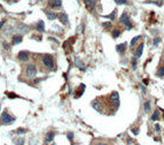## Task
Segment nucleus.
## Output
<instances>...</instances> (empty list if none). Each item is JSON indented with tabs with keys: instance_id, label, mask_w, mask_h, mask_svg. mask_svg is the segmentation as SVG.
Listing matches in <instances>:
<instances>
[{
	"instance_id": "nucleus-13",
	"label": "nucleus",
	"mask_w": 164,
	"mask_h": 145,
	"mask_svg": "<svg viewBox=\"0 0 164 145\" xmlns=\"http://www.w3.org/2000/svg\"><path fill=\"white\" fill-rule=\"evenodd\" d=\"M54 137H55V132H54V131H48L47 134L45 135V140H46V143L52 142V140L54 139Z\"/></svg>"
},
{
	"instance_id": "nucleus-2",
	"label": "nucleus",
	"mask_w": 164,
	"mask_h": 145,
	"mask_svg": "<svg viewBox=\"0 0 164 145\" xmlns=\"http://www.w3.org/2000/svg\"><path fill=\"white\" fill-rule=\"evenodd\" d=\"M37 72H38V69L35 63H29L25 67V76L28 78H32L35 76H37Z\"/></svg>"
},
{
	"instance_id": "nucleus-9",
	"label": "nucleus",
	"mask_w": 164,
	"mask_h": 145,
	"mask_svg": "<svg viewBox=\"0 0 164 145\" xmlns=\"http://www.w3.org/2000/svg\"><path fill=\"white\" fill-rule=\"evenodd\" d=\"M48 6L52 8H58L62 6V0H49L48 1Z\"/></svg>"
},
{
	"instance_id": "nucleus-44",
	"label": "nucleus",
	"mask_w": 164,
	"mask_h": 145,
	"mask_svg": "<svg viewBox=\"0 0 164 145\" xmlns=\"http://www.w3.org/2000/svg\"><path fill=\"white\" fill-rule=\"evenodd\" d=\"M0 111H1V105H0Z\"/></svg>"
},
{
	"instance_id": "nucleus-21",
	"label": "nucleus",
	"mask_w": 164,
	"mask_h": 145,
	"mask_svg": "<svg viewBox=\"0 0 164 145\" xmlns=\"http://www.w3.org/2000/svg\"><path fill=\"white\" fill-rule=\"evenodd\" d=\"M75 65H76V67H78L79 69H84V65H83V62L80 61L78 58L75 59Z\"/></svg>"
},
{
	"instance_id": "nucleus-30",
	"label": "nucleus",
	"mask_w": 164,
	"mask_h": 145,
	"mask_svg": "<svg viewBox=\"0 0 164 145\" xmlns=\"http://www.w3.org/2000/svg\"><path fill=\"white\" fill-rule=\"evenodd\" d=\"M127 1L129 0H115V2H116L117 5H126Z\"/></svg>"
},
{
	"instance_id": "nucleus-8",
	"label": "nucleus",
	"mask_w": 164,
	"mask_h": 145,
	"mask_svg": "<svg viewBox=\"0 0 164 145\" xmlns=\"http://www.w3.org/2000/svg\"><path fill=\"white\" fill-rule=\"evenodd\" d=\"M84 90H85V84H80L79 86H78V89L76 90L77 93H75V98L76 99L80 98V97L83 96V93H84Z\"/></svg>"
},
{
	"instance_id": "nucleus-18",
	"label": "nucleus",
	"mask_w": 164,
	"mask_h": 145,
	"mask_svg": "<svg viewBox=\"0 0 164 145\" xmlns=\"http://www.w3.org/2000/svg\"><path fill=\"white\" fill-rule=\"evenodd\" d=\"M121 33H122V32H121V30H119V29H114V30L111 31V36H112V38H114V39L118 38V37L121 36Z\"/></svg>"
},
{
	"instance_id": "nucleus-35",
	"label": "nucleus",
	"mask_w": 164,
	"mask_h": 145,
	"mask_svg": "<svg viewBox=\"0 0 164 145\" xmlns=\"http://www.w3.org/2000/svg\"><path fill=\"white\" fill-rule=\"evenodd\" d=\"M132 132H133V135H135V136H137L138 134H139V128H137V127H135V128H132Z\"/></svg>"
},
{
	"instance_id": "nucleus-41",
	"label": "nucleus",
	"mask_w": 164,
	"mask_h": 145,
	"mask_svg": "<svg viewBox=\"0 0 164 145\" xmlns=\"http://www.w3.org/2000/svg\"><path fill=\"white\" fill-rule=\"evenodd\" d=\"M12 31H13V28H12V26H11V29H7V30L5 31V33H6V35H7V33H9V32H12Z\"/></svg>"
},
{
	"instance_id": "nucleus-25",
	"label": "nucleus",
	"mask_w": 164,
	"mask_h": 145,
	"mask_svg": "<svg viewBox=\"0 0 164 145\" xmlns=\"http://www.w3.org/2000/svg\"><path fill=\"white\" fill-rule=\"evenodd\" d=\"M140 38H141V36H137V37H134V38H133L132 40H131V43H130V47H131V48H133V46H134V45L137 44L138 40H139Z\"/></svg>"
},
{
	"instance_id": "nucleus-4",
	"label": "nucleus",
	"mask_w": 164,
	"mask_h": 145,
	"mask_svg": "<svg viewBox=\"0 0 164 145\" xmlns=\"http://www.w3.org/2000/svg\"><path fill=\"white\" fill-rule=\"evenodd\" d=\"M29 58H30V53L28 51H20L17 53V59L22 62H25L29 60Z\"/></svg>"
},
{
	"instance_id": "nucleus-39",
	"label": "nucleus",
	"mask_w": 164,
	"mask_h": 145,
	"mask_svg": "<svg viewBox=\"0 0 164 145\" xmlns=\"http://www.w3.org/2000/svg\"><path fill=\"white\" fill-rule=\"evenodd\" d=\"M5 23H6V20H2L1 22H0V30L2 29V26H4V24H5Z\"/></svg>"
},
{
	"instance_id": "nucleus-42",
	"label": "nucleus",
	"mask_w": 164,
	"mask_h": 145,
	"mask_svg": "<svg viewBox=\"0 0 164 145\" xmlns=\"http://www.w3.org/2000/svg\"><path fill=\"white\" fill-rule=\"evenodd\" d=\"M95 145H108L107 143H102V142H100V143H96Z\"/></svg>"
},
{
	"instance_id": "nucleus-3",
	"label": "nucleus",
	"mask_w": 164,
	"mask_h": 145,
	"mask_svg": "<svg viewBox=\"0 0 164 145\" xmlns=\"http://www.w3.org/2000/svg\"><path fill=\"white\" fill-rule=\"evenodd\" d=\"M0 121H1L4 124H11L15 121V118L12 116V115H9V113L5 111V112H2L1 115H0Z\"/></svg>"
},
{
	"instance_id": "nucleus-22",
	"label": "nucleus",
	"mask_w": 164,
	"mask_h": 145,
	"mask_svg": "<svg viewBox=\"0 0 164 145\" xmlns=\"http://www.w3.org/2000/svg\"><path fill=\"white\" fill-rule=\"evenodd\" d=\"M103 17H105V19H109V20H115V19H116V9L112 10L111 14H109V15H105Z\"/></svg>"
},
{
	"instance_id": "nucleus-34",
	"label": "nucleus",
	"mask_w": 164,
	"mask_h": 145,
	"mask_svg": "<svg viewBox=\"0 0 164 145\" xmlns=\"http://www.w3.org/2000/svg\"><path fill=\"white\" fill-rule=\"evenodd\" d=\"M139 86H140V89H141V92H142L143 94H146V93H147V90H146V88L143 86L142 84H139Z\"/></svg>"
},
{
	"instance_id": "nucleus-38",
	"label": "nucleus",
	"mask_w": 164,
	"mask_h": 145,
	"mask_svg": "<svg viewBox=\"0 0 164 145\" xmlns=\"http://www.w3.org/2000/svg\"><path fill=\"white\" fill-rule=\"evenodd\" d=\"M132 65H133V69H135V68H137V58H134V59H133Z\"/></svg>"
},
{
	"instance_id": "nucleus-11",
	"label": "nucleus",
	"mask_w": 164,
	"mask_h": 145,
	"mask_svg": "<svg viewBox=\"0 0 164 145\" xmlns=\"http://www.w3.org/2000/svg\"><path fill=\"white\" fill-rule=\"evenodd\" d=\"M125 50H126V43L116 45V51L118 52L119 54H124V53H125Z\"/></svg>"
},
{
	"instance_id": "nucleus-27",
	"label": "nucleus",
	"mask_w": 164,
	"mask_h": 145,
	"mask_svg": "<svg viewBox=\"0 0 164 145\" xmlns=\"http://www.w3.org/2000/svg\"><path fill=\"white\" fill-rule=\"evenodd\" d=\"M157 76H158V77H163L164 76V65L161 68H158V70H157Z\"/></svg>"
},
{
	"instance_id": "nucleus-40",
	"label": "nucleus",
	"mask_w": 164,
	"mask_h": 145,
	"mask_svg": "<svg viewBox=\"0 0 164 145\" xmlns=\"http://www.w3.org/2000/svg\"><path fill=\"white\" fill-rule=\"evenodd\" d=\"M40 81H42V78H36V79L33 81V83H36V84H37V83H39Z\"/></svg>"
},
{
	"instance_id": "nucleus-19",
	"label": "nucleus",
	"mask_w": 164,
	"mask_h": 145,
	"mask_svg": "<svg viewBox=\"0 0 164 145\" xmlns=\"http://www.w3.org/2000/svg\"><path fill=\"white\" fill-rule=\"evenodd\" d=\"M17 29L21 31V35H22V33H25V32H28V30H29V28H28L25 24H18V28H17Z\"/></svg>"
},
{
	"instance_id": "nucleus-29",
	"label": "nucleus",
	"mask_w": 164,
	"mask_h": 145,
	"mask_svg": "<svg viewBox=\"0 0 164 145\" xmlns=\"http://www.w3.org/2000/svg\"><path fill=\"white\" fill-rule=\"evenodd\" d=\"M67 137H68V139L72 143V139H74V132H71V131L67 132Z\"/></svg>"
},
{
	"instance_id": "nucleus-24",
	"label": "nucleus",
	"mask_w": 164,
	"mask_h": 145,
	"mask_svg": "<svg viewBox=\"0 0 164 145\" xmlns=\"http://www.w3.org/2000/svg\"><path fill=\"white\" fill-rule=\"evenodd\" d=\"M158 118H159V111H155L153 113V115H152V118H150V120L152 121H156V120H158Z\"/></svg>"
},
{
	"instance_id": "nucleus-46",
	"label": "nucleus",
	"mask_w": 164,
	"mask_h": 145,
	"mask_svg": "<svg viewBox=\"0 0 164 145\" xmlns=\"http://www.w3.org/2000/svg\"><path fill=\"white\" fill-rule=\"evenodd\" d=\"M54 145H55V144H54Z\"/></svg>"
},
{
	"instance_id": "nucleus-12",
	"label": "nucleus",
	"mask_w": 164,
	"mask_h": 145,
	"mask_svg": "<svg viewBox=\"0 0 164 145\" xmlns=\"http://www.w3.org/2000/svg\"><path fill=\"white\" fill-rule=\"evenodd\" d=\"M75 40H76V37H71V38H69L68 40H65L64 41V44H63V48L64 50H67L68 47H70L72 44L75 43Z\"/></svg>"
},
{
	"instance_id": "nucleus-5",
	"label": "nucleus",
	"mask_w": 164,
	"mask_h": 145,
	"mask_svg": "<svg viewBox=\"0 0 164 145\" xmlns=\"http://www.w3.org/2000/svg\"><path fill=\"white\" fill-rule=\"evenodd\" d=\"M91 105H92V107H93V108L95 109L96 112H102V111H103V105H102V104H101V101H99V100H93V101H92V103H91Z\"/></svg>"
},
{
	"instance_id": "nucleus-33",
	"label": "nucleus",
	"mask_w": 164,
	"mask_h": 145,
	"mask_svg": "<svg viewBox=\"0 0 164 145\" xmlns=\"http://www.w3.org/2000/svg\"><path fill=\"white\" fill-rule=\"evenodd\" d=\"M159 41H161V38H159V37H156V38L154 39V46H157Z\"/></svg>"
},
{
	"instance_id": "nucleus-36",
	"label": "nucleus",
	"mask_w": 164,
	"mask_h": 145,
	"mask_svg": "<svg viewBox=\"0 0 164 145\" xmlns=\"http://www.w3.org/2000/svg\"><path fill=\"white\" fill-rule=\"evenodd\" d=\"M2 45H4V48H5L6 51H8V50L11 48V45H9V44H7V43H4Z\"/></svg>"
},
{
	"instance_id": "nucleus-45",
	"label": "nucleus",
	"mask_w": 164,
	"mask_h": 145,
	"mask_svg": "<svg viewBox=\"0 0 164 145\" xmlns=\"http://www.w3.org/2000/svg\"><path fill=\"white\" fill-rule=\"evenodd\" d=\"M44 145H47V144H44Z\"/></svg>"
},
{
	"instance_id": "nucleus-37",
	"label": "nucleus",
	"mask_w": 164,
	"mask_h": 145,
	"mask_svg": "<svg viewBox=\"0 0 164 145\" xmlns=\"http://www.w3.org/2000/svg\"><path fill=\"white\" fill-rule=\"evenodd\" d=\"M154 129H155V131H161V127H159V124H155V127H154Z\"/></svg>"
},
{
	"instance_id": "nucleus-28",
	"label": "nucleus",
	"mask_w": 164,
	"mask_h": 145,
	"mask_svg": "<svg viewBox=\"0 0 164 145\" xmlns=\"http://www.w3.org/2000/svg\"><path fill=\"white\" fill-rule=\"evenodd\" d=\"M24 143H25V139L24 138H22V137H20V138H17L15 142V145H24Z\"/></svg>"
},
{
	"instance_id": "nucleus-23",
	"label": "nucleus",
	"mask_w": 164,
	"mask_h": 145,
	"mask_svg": "<svg viewBox=\"0 0 164 145\" xmlns=\"http://www.w3.org/2000/svg\"><path fill=\"white\" fill-rule=\"evenodd\" d=\"M143 109H145V112H150V101L149 100H146L145 104H143Z\"/></svg>"
},
{
	"instance_id": "nucleus-43",
	"label": "nucleus",
	"mask_w": 164,
	"mask_h": 145,
	"mask_svg": "<svg viewBox=\"0 0 164 145\" xmlns=\"http://www.w3.org/2000/svg\"><path fill=\"white\" fill-rule=\"evenodd\" d=\"M148 79H143V84H146V85H148Z\"/></svg>"
},
{
	"instance_id": "nucleus-6",
	"label": "nucleus",
	"mask_w": 164,
	"mask_h": 145,
	"mask_svg": "<svg viewBox=\"0 0 164 145\" xmlns=\"http://www.w3.org/2000/svg\"><path fill=\"white\" fill-rule=\"evenodd\" d=\"M84 4L88 10H93L94 8H95L96 0H84Z\"/></svg>"
},
{
	"instance_id": "nucleus-31",
	"label": "nucleus",
	"mask_w": 164,
	"mask_h": 145,
	"mask_svg": "<svg viewBox=\"0 0 164 145\" xmlns=\"http://www.w3.org/2000/svg\"><path fill=\"white\" fill-rule=\"evenodd\" d=\"M28 130L24 129V128H18V129L16 130V134H25Z\"/></svg>"
},
{
	"instance_id": "nucleus-10",
	"label": "nucleus",
	"mask_w": 164,
	"mask_h": 145,
	"mask_svg": "<svg viewBox=\"0 0 164 145\" xmlns=\"http://www.w3.org/2000/svg\"><path fill=\"white\" fill-rule=\"evenodd\" d=\"M143 46H145V44L143 43H141V44H139V46H138L137 51H135V53H134V58H140L141 55H142V52H143Z\"/></svg>"
},
{
	"instance_id": "nucleus-1",
	"label": "nucleus",
	"mask_w": 164,
	"mask_h": 145,
	"mask_svg": "<svg viewBox=\"0 0 164 145\" xmlns=\"http://www.w3.org/2000/svg\"><path fill=\"white\" fill-rule=\"evenodd\" d=\"M41 62L47 69H53L54 68V58L51 54H44L41 58Z\"/></svg>"
},
{
	"instance_id": "nucleus-16",
	"label": "nucleus",
	"mask_w": 164,
	"mask_h": 145,
	"mask_svg": "<svg viewBox=\"0 0 164 145\" xmlns=\"http://www.w3.org/2000/svg\"><path fill=\"white\" fill-rule=\"evenodd\" d=\"M37 30H39L40 32H44L45 31V23H44V21H38L37 22Z\"/></svg>"
},
{
	"instance_id": "nucleus-17",
	"label": "nucleus",
	"mask_w": 164,
	"mask_h": 145,
	"mask_svg": "<svg viewBox=\"0 0 164 145\" xmlns=\"http://www.w3.org/2000/svg\"><path fill=\"white\" fill-rule=\"evenodd\" d=\"M129 20H130V17H129V14H127L126 12H124L122 15H121V17H119V21L122 22L123 24H124V23H125L126 21H129Z\"/></svg>"
},
{
	"instance_id": "nucleus-26",
	"label": "nucleus",
	"mask_w": 164,
	"mask_h": 145,
	"mask_svg": "<svg viewBox=\"0 0 164 145\" xmlns=\"http://www.w3.org/2000/svg\"><path fill=\"white\" fill-rule=\"evenodd\" d=\"M6 96L8 97V98H11V99H15V98H18V96L16 94V93L14 92H6Z\"/></svg>"
},
{
	"instance_id": "nucleus-15",
	"label": "nucleus",
	"mask_w": 164,
	"mask_h": 145,
	"mask_svg": "<svg viewBox=\"0 0 164 145\" xmlns=\"http://www.w3.org/2000/svg\"><path fill=\"white\" fill-rule=\"evenodd\" d=\"M45 13H46V16L48 17V20L53 21V20H56V19H58V14H56V13H52V12H46V10H45Z\"/></svg>"
},
{
	"instance_id": "nucleus-20",
	"label": "nucleus",
	"mask_w": 164,
	"mask_h": 145,
	"mask_svg": "<svg viewBox=\"0 0 164 145\" xmlns=\"http://www.w3.org/2000/svg\"><path fill=\"white\" fill-rule=\"evenodd\" d=\"M109 98H110V100H117V99H119V93L116 92V91H114V92L110 93Z\"/></svg>"
},
{
	"instance_id": "nucleus-14",
	"label": "nucleus",
	"mask_w": 164,
	"mask_h": 145,
	"mask_svg": "<svg viewBox=\"0 0 164 145\" xmlns=\"http://www.w3.org/2000/svg\"><path fill=\"white\" fill-rule=\"evenodd\" d=\"M58 17L60 19V21H61L63 24H68V23H69L68 15H67V14H64V13H60V14L58 15Z\"/></svg>"
},
{
	"instance_id": "nucleus-7",
	"label": "nucleus",
	"mask_w": 164,
	"mask_h": 145,
	"mask_svg": "<svg viewBox=\"0 0 164 145\" xmlns=\"http://www.w3.org/2000/svg\"><path fill=\"white\" fill-rule=\"evenodd\" d=\"M22 40H23L22 35H14L12 37V45H18L20 43H22Z\"/></svg>"
},
{
	"instance_id": "nucleus-32",
	"label": "nucleus",
	"mask_w": 164,
	"mask_h": 145,
	"mask_svg": "<svg viewBox=\"0 0 164 145\" xmlns=\"http://www.w3.org/2000/svg\"><path fill=\"white\" fill-rule=\"evenodd\" d=\"M102 26L103 28H111V22H103Z\"/></svg>"
}]
</instances>
